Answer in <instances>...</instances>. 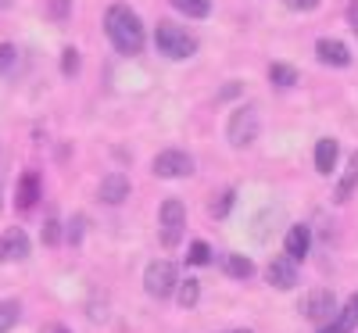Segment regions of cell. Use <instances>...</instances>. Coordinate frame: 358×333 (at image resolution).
<instances>
[{"mask_svg": "<svg viewBox=\"0 0 358 333\" xmlns=\"http://www.w3.org/2000/svg\"><path fill=\"white\" fill-rule=\"evenodd\" d=\"M355 187H358V150L348 158V169H344L341 183H337V190H334V201H337V204H344V201L355 194Z\"/></svg>", "mask_w": 358, "mask_h": 333, "instance_id": "13", "label": "cell"}, {"mask_svg": "<svg viewBox=\"0 0 358 333\" xmlns=\"http://www.w3.org/2000/svg\"><path fill=\"white\" fill-rule=\"evenodd\" d=\"M129 197V179L122 172H108L101 179V201L104 204H122Z\"/></svg>", "mask_w": 358, "mask_h": 333, "instance_id": "11", "label": "cell"}, {"mask_svg": "<svg viewBox=\"0 0 358 333\" xmlns=\"http://www.w3.org/2000/svg\"><path fill=\"white\" fill-rule=\"evenodd\" d=\"M283 4H287L290 11H315L319 0H283Z\"/></svg>", "mask_w": 358, "mask_h": 333, "instance_id": "28", "label": "cell"}, {"mask_svg": "<svg viewBox=\"0 0 358 333\" xmlns=\"http://www.w3.org/2000/svg\"><path fill=\"white\" fill-rule=\"evenodd\" d=\"M355 323H358V305H355V297H351V305L348 309H341L326 326H319V333H351L355 330Z\"/></svg>", "mask_w": 358, "mask_h": 333, "instance_id": "14", "label": "cell"}, {"mask_svg": "<svg viewBox=\"0 0 358 333\" xmlns=\"http://www.w3.org/2000/svg\"><path fill=\"white\" fill-rule=\"evenodd\" d=\"M268 83H276V86H294L297 83V72L290 65H268Z\"/></svg>", "mask_w": 358, "mask_h": 333, "instance_id": "21", "label": "cell"}, {"mask_svg": "<svg viewBox=\"0 0 358 333\" xmlns=\"http://www.w3.org/2000/svg\"><path fill=\"white\" fill-rule=\"evenodd\" d=\"M236 94H241V83H229L226 90H219V97H215V101H229V97H236Z\"/></svg>", "mask_w": 358, "mask_h": 333, "instance_id": "30", "label": "cell"}, {"mask_svg": "<svg viewBox=\"0 0 358 333\" xmlns=\"http://www.w3.org/2000/svg\"><path fill=\"white\" fill-rule=\"evenodd\" d=\"M22 258H29V236L18 226H11V229L0 233V265L4 262H22Z\"/></svg>", "mask_w": 358, "mask_h": 333, "instance_id": "9", "label": "cell"}, {"mask_svg": "<svg viewBox=\"0 0 358 333\" xmlns=\"http://www.w3.org/2000/svg\"><path fill=\"white\" fill-rule=\"evenodd\" d=\"M18 319H22V305H18V301H0V333H8Z\"/></svg>", "mask_w": 358, "mask_h": 333, "instance_id": "20", "label": "cell"}, {"mask_svg": "<svg viewBox=\"0 0 358 333\" xmlns=\"http://www.w3.org/2000/svg\"><path fill=\"white\" fill-rule=\"evenodd\" d=\"M337 165V140H319L315 143V172H322V176H330V169Z\"/></svg>", "mask_w": 358, "mask_h": 333, "instance_id": "16", "label": "cell"}, {"mask_svg": "<svg viewBox=\"0 0 358 333\" xmlns=\"http://www.w3.org/2000/svg\"><path fill=\"white\" fill-rule=\"evenodd\" d=\"M15 4V0H0V11H4V8H11Z\"/></svg>", "mask_w": 358, "mask_h": 333, "instance_id": "32", "label": "cell"}, {"mask_svg": "<svg viewBox=\"0 0 358 333\" xmlns=\"http://www.w3.org/2000/svg\"><path fill=\"white\" fill-rule=\"evenodd\" d=\"M233 197H236V194H233V190H226V194L219 197V204H212V211H215V215H219V219H222V215H226V211L233 208Z\"/></svg>", "mask_w": 358, "mask_h": 333, "instance_id": "26", "label": "cell"}, {"mask_svg": "<svg viewBox=\"0 0 358 333\" xmlns=\"http://www.w3.org/2000/svg\"><path fill=\"white\" fill-rule=\"evenodd\" d=\"M176 11H183L187 18H208L212 15V0H172Z\"/></svg>", "mask_w": 358, "mask_h": 333, "instance_id": "18", "label": "cell"}, {"mask_svg": "<svg viewBox=\"0 0 358 333\" xmlns=\"http://www.w3.org/2000/svg\"><path fill=\"white\" fill-rule=\"evenodd\" d=\"M308 248H312L308 226H290V233H287V255H290L294 262H301V258L308 255Z\"/></svg>", "mask_w": 358, "mask_h": 333, "instance_id": "12", "label": "cell"}, {"mask_svg": "<svg viewBox=\"0 0 358 333\" xmlns=\"http://www.w3.org/2000/svg\"><path fill=\"white\" fill-rule=\"evenodd\" d=\"M301 312H305V319H312V323L326 326V323H330V319L337 316V297H334V290L315 287V290L301 301Z\"/></svg>", "mask_w": 358, "mask_h": 333, "instance_id": "6", "label": "cell"}, {"mask_svg": "<svg viewBox=\"0 0 358 333\" xmlns=\"http://www.w3.org/2000/svg\"><path fill=\"white\" fill-rule=\"evenodd\" d=\"M57 236H62L57 233V219H47L43 222V244H57Z\"/></svg>", "mask_w": 358, "mask_h": 333, "instance_id": "27", "label": "cell"}, {"mask_svg": "<svg viewBox=\"0 0 358 333\" xmlns=\"http://www.w3.org/2000/svg\"><path fill=\"white\" fill-rule=\"evenodd\" d=\"M155 47H158V54L172 57V62H183V57H190V54L197 50V40L187 33V29H179V25H172V22H158V29H155Z\"/></svg>", "mask_w": 358, "mask_h": 333, "instance_id": "2", "label": "cell"}, {"mask_svg": "<svg viewBox=\"0 0 358 333\" xmlns=\"http://www.w3.org/2000/svg\"><path fill=\"white\" fill-rule=\"evenodd\" d=\"M176 301H179V309H194L197 301H201V283H197V280H179Z\"/></svg>", "mask_w": 358, "mask_h": 333, "instance_id": "17", "label": "cell"}, {"mask_svg": "<svg viewBox=\"0 0 358 333\" xmlns=\"http://www.w3.org/2000/svg\"><path fill=\"white\" fill-rule=\"evenodd\" d=\"M348 18H351V29H355V36H358V0L348 8Z\"/></svg>", "mask_w": 358, "mask_h": 333, "instance_id": "31", "label": "cell"}, {"mask_svg": "<svg viewBox=\"0 0 358 333\" xmlns=\"http://www.w3.org/2000/svg\"><path fill=\"white\" fill-rule=\"evenodd\" d=\"M62 72H65V76H76V72H79V50H76V47L65 50V57H62Z\"/></svg>", "mask_w": 358, "mask_h": 333, "instance_id": "24", "label": "cell"}, {"mask_svg": "<svg viewBox=\"0 0 358 333\" xmlns=\"http://www.w3.org/2000/svg\"><path fill=\"white\" fill-rule=\"evenodd\" d=\"M15 57H18L15 43H0V76H8L15 69Z\"/></svg>", "mask_w": 358, "mask_h": 333, "instance_id": "23", "label": "cell"}, {"mask_svg": "<svg viewBox=\"0 0 358 333\" xmlns=\"http://www.w3.org/2000/svg\"><path fill=\"white\" fill-rule=\"evenodd\" d=\"M83 222H86V219H83V215H76V219H72V226H69V240H72V244H79V236H83Z\"/></svg>", "mask_w": 358, "mask_h": 333, "instance_id": "29", "label": "cell"}, {"mask_svg": "<svg viewBox=\"0 0 358 333\" xmlns=\"http://www.w3.org/2000/svg\"><path fill=\"white\" fill-rule=\"evenodd\" d=\"M226 136L233 147H248L258 140V111L248 104V108H236L226 122Z\"/></svg>", "mask_w": 358, "mask_h": 333, "instance_id": "5", "label": "cell"}, {"mask_svg": "<svg viewBox=\"0 0 358 333\" xmlns=\"http://www.w3.org/2000/svg\"><path fill=\"white\" fill-rule=\"evenodd\" d=\"M50 18L54 22H65L69 18V0H50Z\"/></svg>", "mask_w": 358, "mask_h": 333, "instance_id": "25", "label": "cell"}, {"mask_svg": "<svg viewBox=\"0 0 358 333\" xmlns=\"http://www.w3.org/2000/svg\"><path fill=\"white\" fill-rule=\"evenodd\" d=\"M315 54H319L322 65H334V69H348V65H351V50H348L341 40H330V36H322V40L315 43Z\"/></svg>", "mask_w": 358, "mask_h": 333, "instance_id": "10", "label": "cell"}, {"mask_svg": "<svg viewBox=\"0 0 358 333\" xmlns=\"http://www.w3.org/2000/svg\"><path fill=\"white\" fill-rule=\"evenodd\" d=\"M15 197H18V208H33L36 197H40V176H36V172H25V176L18 179Z\"/></svg>", "mask_w": 358, "mask_h": 333, "instance_id": "15", "label": "cell"}, {"mask_svg": "<svg viewBox=\"0 0 358 333\" xmlns=\"http://www.w3.org/2000/svg\"><path fill=\"white\" fill-rule=\"evenodd\" d=\"M355 305H358V297H355Z\"/></svg>", "mask_w": 358, "mask_h": 333, "instance_id": "35", "label": "cell"}, {"mask_svg": "<svg viewBox=\"0 0 358 333\" xmlns=\"http://www.w3.org/2000/svg\"><path fill=\"white\" fill-rule=\"evenodd\" d=\"M187 262H194V265H208V262H212V248H208L204 240H194V244H190V255H187Z\"/></svg>", "mask_w": 358, "mask_h": 333, "instance_id": "22", "label": "cell"}, {"mask_svg": "<svg viewBox=\"0 0 358 333\" xmlns=\"http://www.w3.org/2000/svg\"><path fill=\"white\" fill-rule=\"evenodd\" d=\"M190 172H194V158L187 150H162L155 158V176H162V179H183Z\"/></svg>", "mask_w": 358, "mask_h": 333, "instance_id": "7", "label": "cell"}, {"mask_svg": "<svg viewBox=\"0 0 358 333\" xmlns=\"http://www.w3.org/2000/svg\"><path fill=\"white\" fill-rule=\"evenodd\" d=\"M222 265H226L229 276H236V280H248L251 272H255L251 258H244V255H222Z\"/></svg>", "mask_w": 358, "mask_h": 333, "instance_id": "19", "label": "cell"}, {"mask_svg": "<svg viewBox=\"0 0 358 333\" xmlns=\"http://www.w3.org/2000/svg\"><path fill=\"white\" fill-rule=\"evenodd\" d=\"M54 333H69V330H54Z\"/></svg>", "mask_w": 358, "mask_h": 333, "instance_id": "34", "label": "cell"}, {"mask_svg": "<svg viewBox=\"0 0 358 333\" xmlns=\"http://www.w3.org/2000/svg\"><path fill=\"white\" fill-rule=\"evenodd\" d=\"M104 33L118 54H140L143 50V22L129 4H111L104 15Z\"/></svg>", "mask_w": 358, "mask_h": 333, "instance_id": "1", "label": "cell"}, {"mask_svg": "<svg viewBox=\"0 0 358 333\" xmlns=\"http://www.w3.org/2000/svg\"><path fill=\"white\" fill-rule=\"evenodd\" d=\"M229 333H251V330H229Z\"/></svg>", "mask_w": 358, "mask_h": 333, "instance_id": "33", "label": "cell"}, {"mask_svg": "<svg viewBox=\"0 0 358 333\" xmlns=\"http://www.w3.org/2000/svg\"><path fill=\"white\" fill-rule=\"evenodd\" d=\"M183 229H187V204L179 197H169L162 201V211H158V233H162V244L172 251L179 240H183Z\"/></svg>", "mask_w": 358, "mask_h": 333, "instance_id": "3", "label": "cell"}, {"mask_svg": "<svg viewBox=\"0 0 358 333\" xmlns=\"http://www.w3.org/2000/svg\"><path fill=\"white\" fill-rule=\"evenodd\" d=\"M265 280H268V287H276V290H290L297 283V262L290 255L273 258L265 265Z\"/></svg>", "mask_w": 358, "mask_h": 333, "instance_id": "8", "label": "cell"}, {"mask_svg": "<svg viewBox=\"0 0 358 333\" xmlns=\"http://www.w3.org/2000/svg\"><path fill=\"white\" fill-rule=\"evenodd\" d=\"M176 287H179V276H176V265H172V262L158 258V262L147 265V272H143V290L151 294V297L165 301V297L176 294Z\"/></svg>", "mask_w": 358, "mask_h": 333, "instance_id": "4", "label": "cell"}]
</instances>
